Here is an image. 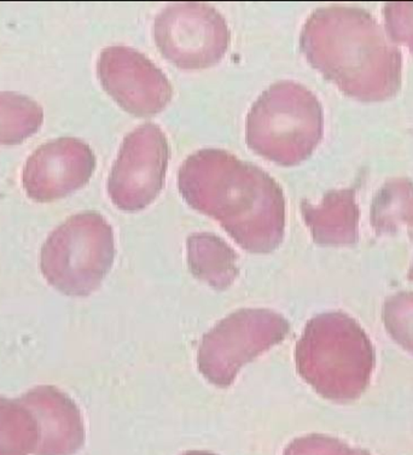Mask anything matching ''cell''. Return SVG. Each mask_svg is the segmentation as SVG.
Wrapping results in <instances>:
<instances>
[{
    "label": "cell",
    "mask_w": 413,
    "mask_h": 455,
    "mask_svg": "<svg viewBox=\"0 0 413 455\" xmlns=\"http://www.w3.org/2000/svg\"><path fill=\"white\" fill-rule=\"evenodd\" d=\"M97 76L111 99L132 116H157L174 97L166 74L132 47L104 49L98 59Z\"/></svg>",
    "instance_id": "obj_9"
},
{
    "label": "cell",
    "mask_w": 413,
    "mask_h": 455,
    "mask_svg": "<svg viewBox=\"0 0 413 455\" xmlns=\"http://www.w3.org/2000/svg\"><path fill=\"white\" fill-rule=\"evenodd\" d=\"M186 204L220 222L252 254H270L282 244L286 197L269 173L222 149L188 156L178 172Z\"/></svg>",
    "instance_id": "obj_1"
},
{
    "label": "cell",
    "mask_w": 413,
    "mask_h": 455,
    "mask_svg": "<svg viewBox=\"0 0 413 455\" xmlns=\"http://www.w3.org/2000/svg\"><path fill=\"white\" fill-rule=\"evenodd\" d=\"M38 420L42 443L36 455H73L85 443L79 407L55 387L42 386L20 397Z\"/></svg>",
    "instance_id": "obj_11"
},
{
    "label": "cell",
    "mask_w": 413,
    "mask_h": 455,
    "mask_svg": "<svg viewBox=\"0 0 413 455\" xmlns=\"http://www.w3.org/2000/svg\"><path fill=\"white\" fill-rule=\"evenodd\" d=\"M355 188L328 192L320 204L304 201L303 217L313 241L325 247H344L358 242L359 212Z\"/></svg>",
    "instance_id": "obj_12"
},
{
    "label": "cell",
    "mask_w": 413,
    "mask_h": 455,
    "mask_svg": "<svg viewBox=\"0 0 413 455\" xmlns=\"http://www.w3.org/2000/svg\"><path fill=\"white\" fill-rule=\"evenodd\" d=\"M235 251L228 243L213 234L191 235L188 238V264L192 275L213 289H228L239 277Z\"/></svg>",
    "instance_id": "obj_13"
},
{
    "label": "cell",
    "mask_w": 413,
    "mask_h": 455,
    "mask_svg": "<svg viewBox=\"0 0 413 455\" xmlns=\"http://www.w3.org/2000/svg\"><path fill=\"white\" fill-rule=\"evenodd\" d=\"M115 258L113 228L103 215H73L49 235L42 248L44 278L60 292L85 298L96 291Z\"/></svg>",
    "instance_id": "obj_5"
},
{
    "label": "cell",
    "mask_w": 413,
    "mask_h": 455,
    "mask_svg": "<svg viewBox=\"0 0 413 455\" xmlns=\"http://www.w3.org/2000/svg\"><path fill=\"white\" fill-rule=\"evenodd\" d=\"M182 455H216L215 453H211V451H186V453Z\"/></svg>",
    "instance_id": "obj_20"
},
{
    "label": "cell",
    "mask_w": 413,
    "mask_h": 455,
    "mask_svg": "<svg viewBox=\"0 0 413 455\" xmlns=\"http://www.w3.org/2000/svg\"><path fill=\"white\" fill-rule=\"evenodd\" d=\"M154 39L165 59L184 70L215 66L228 52L231 32L225 18L205 3H177L154 23Z\"/></svg>",
    "instance_id": "obj_7"
},
{
    "label": "cell",
    "mask_w": 413,
    "mask_h": 455,
    "mask_svg": "<svg viewBox=\"0 0 413 455\" xmlns=\"http://www.w3.org/2000/svg\"><path fill=\"white\" fill-rule=\"evenodd\" d=\"M42 443L38 420L21 399L0 397V455H36Z\"/></svg>",
    "instance_id": "obj_14"
},
{
    "label": "cell",
    "mask_w": 413,
    "mask_h": 455,
    "mask_svg": "<svg viewBox=\"0 0 413 455\" xmlns=\"http://www.w3.org/2000/svg\"><path fill=\"white\" fill-rule=\"evenodd\" d=\"M300 46L308 63L351 99L382 102L401 89V50L365 9L314 10L304 22Z\"/></svg>",
    "instance_id": "obj_2"
},
{
    "label": "cell",
    "mask_w": 413,
    "mask_h": 455,
    "mask_svg": "<svg viewBox=\"0 0 413 455\" xmlns=\"http://www.w3.org/2000/svg\"><path fill=\"white\" fill-rule=\"evenodd\" d=\"M44 121L39 103L16 92H0V145H16L38 132Z\"/></svg>",
    "instance_id": "obj_16"
},
{
    "label": "cell",
    "mask_w": 413,
    "mask_h": 455,
    "mask_svg": "<svg viewBox=\"0 0 413 455\" xmlns=\"http://www.w3.org/2000/svg\"><path fill=\"white\" fill-rule=\"evenodd\" d=\"M409 279H411V281H413V265H412V267L409 268Z\"/></svg>",
    "instance_id": "obj_21"
},
{
    "label": "cell",
    "mask_w": 413,
    "mask_h": 455,
    "mask_svg": "<svg viewBox=\"0 0 413 455\" xmlns=\"http://www.w3.org/2000/svg\"><path fill=\"white\" fill-rule=\"evenodd\" d=\"M296 369L324 399L350 403L363 395L375 366L370 337L357 320L328 312L307 323L296 345Z\"/></svg>",
    "instance_id": "obj_3"
},
{
    "label": "cell",
    "mask_w": 413,
    "mask_h": 455,
    "mask_svg": "<svg viewBox=\"0 0 413 455\" xmlns=\"http://www.w3.org/2000/svg\"><path fill=\"white\" fill-rule=\"evenodd\" d=\"M323 107L316 94L294 81H279L263 92L247 116L250 149L279 164L297 166L320 145Z\"/></svg>",
    "instance_id": "obj_4"
},
{
    "label": "cell",
    "mask_w": 413,
    "mask_h": 455,
    "mask_svg": "<svg viewBox=\"0 0 413 455\" xmlns=\"http://www.w3.org/2000/svg\"><path fill=\"white\" fill-rule=\"evenodd\" d=\"M94 170L96 156L89 145L77 138H59L30 155L23 168V188L30 200L50 204L89 183Z\"/></svg>",
    "instance_id": "obj_10"
},
{
    "label": "cell",
    "mask_w": 413,
    "mask_h": 455,
    "mask_svg": "<svg viewBox=\"0 0 413 455\" xmlns=\"http://www.w3.org/2000/svg\"><path fill=\"white\" fill-rule=\"evenodd\" d=\"M371 226L376 234L398 232L401 226L413 230V183L408 178L388 180L372 200Z\"/></svg>",
    "instance_id": "obj_15"
},
{
    "label": "cell",
    "mask_w": 413,
    "mask_h": 455,
    "mask_svg": "<svg viewBox=\"0 0 413 455\" xmlns=\"http://www.w3.org/2000/svg\"><path fill=\"white\" fill-rule=\"evenodd\" d=\"M289 331V322L271 309L233 312L203 337L198 356L199 372L215 386L229 387L243 366L279 345Z\"/></svg>",
    "instance_id": "obj_6"
},
{
    "label": "cell",
    "mask_w": 413,
    "mask_h": 455,
    "mask_svg": "<svg viewBox=\"0 0 413 455\" xmlns=\"http://www.w3.org/2000/svg\"><path fill=\"white\" fill-rule=\"evenodd\" d=\"M382 319L389 336L413 355V291H399L389 296Z\"/></svg>",
    "instance_id": "obj_17"
},
{
    "label": "cell",
    "mask_w": 413,
    "mask_h": 455,
    "mask_svg": "<svg viewBox=\"0 0 413 455\" xmlns=\"http://www.w3.org/2000/svg\"><path fill=\"white\" fill-rule=\"evenodd\" d=\"M169 161L167 137L155 124L135 128L124 140L108 180V194L118 209L137 212L157 200Z\"/></svg>",
    "instance_id": "obj_8"
},
{
    "label": "cell",
    "mask_w": 413,
    "mask_h": 455,
    "mask_svg": "<svg viewBox=\"0 0 413 455\" xmlns=\"http://www.w3.org/2000/svg\"><path fill=\"white\" fill-rule=\"evenodd\" d=\"M384 16L391 42L402 44L413 53V3H387Z\"/></svg>",
    "instance_id": "obj_19"
},
{
    "label": "cell",
    "mask_w": 413,
    "mask_h": 455,
    "mask_svg": "<svg viewBox=\"0 0 413 455\" xmlns=\"http://www.w3.org/2000/svg\"><path fill=\"white\" fill-rule=\"evenodd\" d=\"M283 455H371L368 451L351 447L337 438L312 434L287 444Z\"/></svg>",
    "instance_id": "obj_18"
}]
</instances>
